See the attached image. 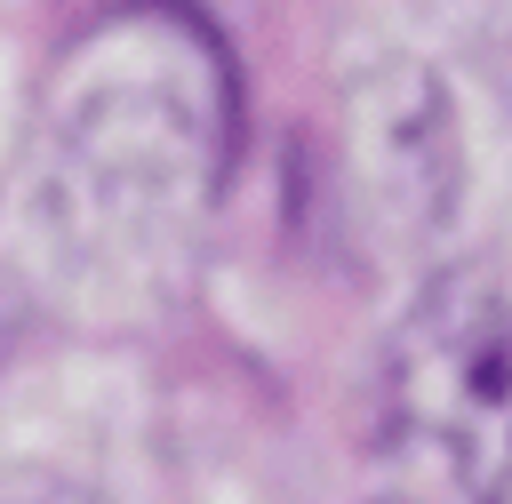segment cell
Segmentation results:
<instances>
[{
	"label": "cell",
	"instance_id": "cell-4",
	"mask_svg": "<svg viewBox=\"0 0 512 504\" xmlns=\"http://www.w3.org/2000/svg\"><path fill=\"white\" fill-rule=\"evenodd\" d=\"M0 504H104V496L88 480H64V472H8Z\"/></svg>",
	"mask_w": 512,
	"mask_h": 504
},
{
	"label": "cell",
	"instance_id": "cell-1",
	"mask_svg": "<svg viewBox=\"0 0 512 504\" xmlns=\"http://www.w3.org/2000/svg\"><path fill=\"white\" fill-rule=\"evenodd\" d=\"M232 160V64L176 0L80 24L40 88V216L96 272L168 264L216 208Z\"/></svg>",
	"mask_w": 512,
	"mask_h": 504
},
{
	"label": "cell",
	"instance_id": "cell-2",
	"mask_svg": "<svg viewBox=\"0 0 512 504\" xmlns=\"http://www.w3.org/2000/svg\"><path fill=\"white\" fill-rule=\"evenodd\" d=\"M384 416L464 504H512V288L496 264H440L384 344Z\"/></svg>",
	"mask_w": 512,
	"mask_h": 504
},
{
	"label": "cell",
	"instance_id": "cell-3",
	"mask_svg": "<svg viewBox=\"0 0 512 504\" xmlns=\"http://www.w3.org/2000/svg\"><path fill=\"white\" fill-rule=\"evenodd\" d=\"M344 184L384 248H424L456 216V112L424 64H376L344 88Z\"/></svg>",
	"mask_w": 512,
	"mask_h": 504
}]
</instances>
